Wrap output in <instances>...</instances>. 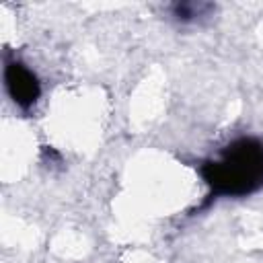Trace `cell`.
Segmentation results:
<instances>
[{"instance_id":"cell-1","label":"cell","mask_w":263,"mask_h":263,"mask_svg":"<svg viewBox=\"0 0 263 263\" xmlns=\"http://www.w3.org/2000/svg\"><path fill=\"white\" fill-rule=\"evenodd\" d=\"M214 195L242 197L263 187V142L238 138L201 166Z\"/></svg>"},{"instance_id":"cell-2","label":"cell","mask_w":263,"mask_h":263,"mask_svg":"<svg viewBox=\"0 0 263 263\" xmlns=\"http://www.w3.org/2000/svg\"><path fill=\"white\" fill-rule=\"evenodd\" d=\"M4 82H6V90H8L10 99L23 109L31 107L39 99V92H41L39 80L21 62H6V66H4Z\"/></svg>"},{"instance_id":"cell-3","label":"cell","mask_w":263,"mask_h":263,"mask_svg":"<svg viewBox=\"0 0 263 263\" xmlns=\"http://www.w3.org/2000/svg\"><path fill=\"white\" fill-rule=\"evenodd\" d=\"M208 4H177L175 6V16L181 21H191L201 14V10H208Z\"/></svg>"}]
</instances>
